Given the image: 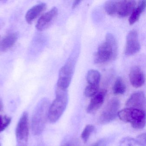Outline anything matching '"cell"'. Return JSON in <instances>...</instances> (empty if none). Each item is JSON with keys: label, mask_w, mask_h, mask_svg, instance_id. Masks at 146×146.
Returning <instances> with one entry per match:
<instances>
[{"label": "cell", "mask_w": 146, "mask_h": 146, "mask_svg": "<svg viewBox=\"0 0 146 146\" xmlns=\"http://www.w3.org/2000/svg\"><path fill=\"white\" fill-rule=\"evenodd\" d=\"M0 146H1V143H0Z\"/></svg>", "instance_id": "obj_30"}, {"label": "cell", "mask_w": 146, "mask_h": 146, "mask_svg": "<svg viewBox=\"0 0 146 146\" xmlns=\"http://www.w3.org/2000/svg\"><path fill=\"white\" fill-rule=\"evenodd\" d=\"M146 7V1H139L137 7L134 9L129 19V23L131 25L134 24L139 19L141 14L145 10Z\"/></svg>", "instance_id": "obj_16"}, {"label": "cell", "mask_w": 146, "mask_h": 146, "mask_svg": "<svg viewBox=\"0 0 146 146\" xmlns=\"http://www.w3.org/2000/svg\"><path fill=\"white\" fill-rule=\"evenodd\" d=\"M58 15V9L56 7H53L40 18L36 25V29L40 31L46 29L54 21Z\"/></svg>", "instance_id": "obj_9"}, {"label": "cell", "mask_w": 146, "mask_h": 146, "mask_svg": "<svg viewBox=\"0 0 146 146\" xmlns=\"http://www.w3.org/2000/svg\"><path fill=\"white\" fill-rule=\"evenodd\" d=\"M62 146H70V145L69 143H65V144H64Z\"/></svg>", "instance_id": "obj_28"}, {"label": "cell", "mask_w": 146, "mask_h": 146, "mask_svg": "<svg viewBox=\"0 0 146 146\" xmlns=\"http://www.w3.org/2000/svg\"><path fill=\"white\" fill-rule=\"evenodd\" d=\"M118 46L114 36L111 33L106 35V41L100 45L94 56L96 64H102L114 60L117 56Z\"/></svg>", "instance_id": "obj_2"}, {"label": "cell", "mask_w": 146, "mask_h": 146, "mask_svg": "<svg viewBox=\"0 0 146 146\" xmlns=\"http://www.w3.org/2000/svg\"><path fill=\"white\" fill-rule=\"evenodd\" d=\"M118 116L123 122L130 123L133 128L142 129L146 124L145 111L135 108H126L119 111Z\"/></svg>", "instance_id": "obj_4"}, {"label": "cell", "mask_w": 146, "mask_h": 146, "mask_svg": "<svg viewBox=\"0 0 146 146\" xmlns=\"http://www.w3.org/2000/svg\"><path fill=\"white\" fill-rule=\"evenodd\" d=\"M81 2V1H79V0H76V1H74V2H73V4H72V9H74V8H76V7L78 5H79V3Z\"/></svg>", "instance_id": "obj_25"}, {"label": "cell", "mask_w": 146, "mask_h": 146, "mask_svg": "<svg viewBox=\"0 0 146 146\" xmlns=\"http://www.w3.org/2000/svg\"><path fill=\"white\" fill-rule=\"evenodd\" d=\"M74 60L70 58L67 63L60 70L57 87L60 88L67 90L70 86L73 75Z\"/></svg>", "instance_id": "obj_7"}, {"label": "cell", "mask_w": 146, "mask_h": 146, "mask_svg": "<svg viewBox=\"0 0 146 146\" xmlns=\"http://www.w3.org/2000/svg\"><path fill=\"white\" fill-rule=\"evenodd\" d=\"M50 104L47 99H42L35 108L31 119V130L34 135H40L45 129Z\"/></svg>", "instance_id": "obj_1"}, {"label": "cell", "mask_w": 146, "mask_h": 146, "mask_svg": "<svg viewBox=\"0 0 146 146\" xmlns=\"http://www.w3.org/2000/svg\"><path fill=\"white\" fill-rule=\"evenodd\" d=\"M68 103L67 90L57 87L56 98L50 105L48 112V119L52 123H56L60 118L66 108Z\"/></svg>", "instance_id": "obj_3"}, {"label": "cell", "mask_w": 146, "mask_h": 146, "mask_svg": "<svg viewBox=\"0 0 146 146\" xmlns=\"http://www.w3.org/2000/svg\"><path fill=\"white\" fill-rule=\"evenodd\" d=\"M11 118L5 115H0V133L3 132L11 122Z\"/></svg>", "instance_id": "obj_22"}, {"label": "cell", "mask_w": 146, "mask_h": 146, "mask_svg": "<svg viewBox=\"0 0 146 146\" xmlns=\"http://www.w3.org/2000/svg\"><path fill=\"white\" fill-rule=\"evenodd\" d=\"M129 76L131 84L134 88H140L145 82L144 73L141 69L137 66H135L131 68Z\"/></svg>", "instance_id": "obj_12"}, {"label": "cell", "mask_w": 146, "mask_h": 146, "mask_svg": "<svg viewBox=\"0 0 146 146\" xmlns=\"http://www.w3.org/2000/svg\"><path fill=\"white\" fill-rule=\"evenodd\" d=\"M135 1H117L116 14L120 17H125L132 13L136 6Z\"/></svg>", "instance_id": "obj_11"}, {"label": "cell", "mask_w": 146, "mask_h": 146, "mask_svg": "<svg viewBox=\"0 0 146 146\" xmlns=\"http://www.w3.org/2000/svg\"><path fill=\"white\" fill-rule=\"evenodd\" d=\"M126 85L123 79L120 77H118L113 88V94L116 95L123 94L126 91Z\"/></svg>", "instance_id": "obj_18"}, {"label": "cell", "mask_w": 146, "mask_h": 146, "mask_svg": "<svg viewBox=\"0 0 146 146\" xmlns=\"http://www.w3.org/2000/svg\"><path fill=\"white\" fill-rule=\"evenodd\" d=\"M29 128L28 113L24 112L22 114L16 128L17 146H28Z\"/></svg>", "instance_id": "obj_5"}, {"label": "cell", "mask_w": 146, "mask_h": 146, "mask_svg": "<svg viewBox=\"0 0 146 146\" xmlns=\"http://www.w3.org/2000/svg\"><path fill=\"white\" fill-rule=\"evenodd\" d=\"M86 79L90 85H99L101 79L100 73L96 70H90L87 73Z\"/></svg>", "instance_id": "obj_17"}, {"label": "cell", "mask_w": 146, "mask_h": 146, "mask_svg": "<svg viewBox=\"0 0 146 146\" xmlns=\"http://www.w3.org/2000/svg\"><path fill=\"white\" fill-rule=\"evenodd\" d=\"M141 48L138 40V34L135 30L131 31L126 37V44L125 54L126 55H131L138 52Z\"/></svg>", "instance_id": "obj_8"}, {"label": "cell", "mask_w": 146, "mask_h": 146, "mask_svg": "<svg viewBox=\"0 0 146 146\" xmlns=\"http://www.w3.org/2000/svg\"><path fill=\"white\" fill-rule=\"evenodd\" d=\"M137 145L135 140L131 137L123 138L119 142V146H136Z\"/></svg>", "instance_id": "obj_23"}, {"label": "cell", "mask_w": 146, "mask_h": 146, "mask_svg": "<svg viewBox=\"0 0 146 146\" xmlns=\"http://www.w3.org/2000/svg\"><path fill=\"white\" fill-rule=\"evenodd\" d=\"M3 102H2V100L1 98H0V111L2 110V108H3Z\"/></svg>", "instance_id": "obj_27"}, {"label": "cell", "mask_w": 146, "mask_h": 146, "mask_svg": "<svg viewBox=\"0 0 146 146\" xmlns=\"http://www.w3.org/2000/svg\"><path fill=\"white\" fill-rule=\"evenodd\" d=\"M120 102L117 98L110 100L100 115L99 122L101 124H106L112 121L117 116Z\"/></svg>", "instance_id": "obj_6"}, {"label": "cell", "mask_w": 146, "mask_h": 146, "mask_svg": "<svg viewBox=\"0 0 146 146\" xmlns=\"http://www.w3.org/2000/svg\"><path fill=\"white\" fill-rule=\"evenodd\" d=\"M70 146H71L70 145ZM72 146H78V145L77 144H76V143H74V144H73Z\"/></svg>", "instance_id": "obj_29"}, {"label": "cell", "mask_w": 146, "mask_h": 146, "mask_svg": "<svg viewBox=\"0 0 146 146\" xmlns=\"http://www.w3.org/2000/svg\"><path fill=\"white\" fill-rule=\"evenodd\" d=\"M106 92L105 90L97 93L90 101L87 109L88 113H93L99 109L105 100Z\"/></svg>", "instance_id": "obj_13"}, {"label": "cell", "mask_w": 146, "mask_h": 146, "mask_svg": "<svg viewBox=\"0 0 146 146\" xmlns=\"http://www.w3.org/2000/svg\"><path fill=\"white\" fill-rule=\"evenodd\" d=\"M137 144L140 146H146V134L143 133L137 137L135 139Z\"/></svg>", "instance_id": "obj_24"}, {"label": "cell", "mask_w": 146, "mask_h": 146, "mask_svg": "<svg viewBox=\"0 0 146 146\" xmlns=\"http://www.w3.org/2000/svg\"><path fill=\"white\" fill-rule=\"evenodd\" d=\"M46 8V4L43 3H40L31 7L25 15L26 22L29 24L32 23Z\"/></svg>", "instance_id": "obj_14"}, {"label": "cell", "mask_w": 146, "mask_h": 146, "mask_svg": "<svg viewBox=\"0 0 146 146\" xmlns=\"http://www.w3.org/2000/svg\"><path fill=\"white\" fill-rule=\"evenodd\" d=\"M102 140H99L98 141L96 142L95 143H94V144L91 146H101L102 144Z\"/></svg>", "instance_id": "obj_26"}, {"label": "cell", "mask_w": 146, "mask_h": 146, "mask_svg": "<svg viewBox=\"0 0 146 146\" xmlns=\"http://www.w3.org/2000/svg\"><path fill=\"white\" fill-rule=\"evenodd\" d=\"M99 89V85H88L84 90V95L87 97H93L97 93Z\"/></svg>", "instance_id": "obj_21"}, {"label": "cell", "mask_w": 146, "mask_h": 146, "mask_svg": "<svg viewBox=\"0 0 146 146\" xmlns=\"http://www.w3.org/2000/svg\"><path fill=\"white\" fill-rule=\"evenodd\" d=\"M125 105L128 108L144 111L146 106V99L144 93L139 91L132 94L126 102Z\"/></svg>", "instance_id": "obj_10"}, {"label": "cell", "mask_w": 146, "mask_h": 146, "mask_svg": "<svg viewBox=\"0 0 146 146\" xmlns=\"http://www.w3.org/2000/svg\"><path fill=\"white\" fill-rule=\"evenodd\" d=\"M94 129V127L92 125H88L85 126L81 135V137L84 142H87Z\"/></svg>", "instance_id": "obj_20"}, {"label": "cell", "mask_w": 146, "mask_h": 146, "mask_svg": "<svg viewBox=\"0 0 146 146\" xmlns=\"http://www.w3.org/2000/svg\"><path fill=\"white\" fill-rule=\"evenodd\" d=\"M117 1H109L104 4L105 11L108 14L113 15L116 14V7Z\"/></svg>", "instance_id": "obj_19"}, {"label": "cell", "mask_w": 146, "mask_h": 146, "mask_svg": "<svg viewBox=\"0 0 146 146\" xmlns=\"http://www.w3.org/2000/svg\"><path fill=\"white\" fill-rule=\"evenodd\" d=\"M18 39L17 33H12L7 35L0 43V51L5 52L12 47Z\"/></svg>", "instance_id": "obj_15"}]
</instances>
